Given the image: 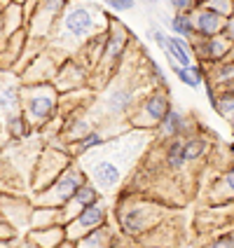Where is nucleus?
I'll return each instance as SVG.
<instances>
[{
	"instance_id": "f257e3e1",
	"label": "nucleus",
	"mask_w": 234,
	"mask_h": 248,
	"mask_svg": "<svg viewBox=\"0 0 234 248\" xmlns=\"http://www.w3.org/2000/svg\"><path fill=\"white\" fill-rule=\"evenodd\" d=\"M21 98H24V112H26L31 124H42L49 122L52 115L59 108V96L52 84H31L21 89Z\"/></svg>"
},
{
	"instance_id": "f03ea898",
	"label": "nucleus",
	"mask_w": 234,
	"mask_h": 248,
	"mask_svg": "<svg viewBox=\"0 0 234 248\" xmlns=\"http://www.w3.org/2000/svg\"><path fill=\"white\" fill-rule=\"evenodd\" d=\"M84 183H87V173H84L82 169H78L75 164H68L61 173H59V178H56L52 185H47V187L40 192L42 206L63 208L70 199L75 197V192L82 187Z\"/></svg>"
},
{
	"instance_id": "7ed1b4c3",
	"label": "nucleus",
	"mask_w": 234,
	"mask_h": 248,
	"mask_svg": "<svg viewBox=\"0 0 234 248\" xmlns=\"http://www.w3.org/2000/svg\"><path fill=\"white\" fill-rule=\"evenodd\" d=\"M94 26H96V16H94L92 7H84V5L70 7L61 19V38L82 42L94 35Z\"/></svg>"
},
{
	"instance_id": "20e7f679",
	"label": "nucleus",
	"mask_w": 234,
	"mask_h": 248,
	"mask_svg": "<svg viewBox=\"0 0 234 248\" xmlns=\"http://www.w3.org/2000/svg\"><path fill=\"white\" fill-rule=\"evenodd\" d=\"M169 110H171L169 94L166 92H152L140 101L138 112L131 117V124L134 126H157Z\"/></svg>"
},
{
	"instance_id": "39448f33",
	"label": "nucleus",
	"mask_w": 234,
	"mask_h": 248,
	"mask_svg": "<svg viewBox=\"0 0 234 248\" xmlns=\"http://www.w3.org/2000/svg\"><path fill=\"white\" fill-rule=\"evenodd\" d=\"M106 225V208L101 206V202L94 204V206L82 208L70 222H66V239L70 241H78L80 236H84L87 232L96 230V227H103Z\"/></svg>"
},
{
	"instance_id": "423d86ee",
	"label": "nucleus",
	"mask_w": 234,
	"mask_h": 248,
	"mask_svg": "<svg viewBox=\"0 0 234 248\" xmlns=\"http://www.w3.org/2000/svg\"><path fill=\"white\" fill-rule=\"evenodd\" d=\"M192 47V54H197L204 63H222L227 56H230V49H232V42L227 40L225 35H216V38H194L190 42Z\"/></svg>"
},
{
	"instance_id": "0eeeda50",
	"label": "nucleus",
	"mask_w": 234,
	"mask_h": 248,
	"mask_svg": "<svg viewBox=\"0 0 234 248\" xmlns=\"http://www.w3.org/2000/svg\"><path fill=\"white\" fill-rule=\"evenodd\" d=\"M87 173H89V178L94 180V185L98 190H115L120 185V180H122L120 166L110 162V159H94L92 166L87 169Z\"/></svg>"
},
{
	"instance_id": "6e6552de",
	"label": "nucleus",
	"mask_w": 234,
	"mask_h": 248,
	"mask_svg": "<svg viewBox=\"0 0 234 248\" xmlns=\"http://www.w3.org/2000/svg\"><path fill=\"white\" fill-rule=\"evenodd\" d=\"M152 208L148 206H131L129 211L120 213V225H122L124 234L136 236L140 232H145L148 227L152 225Z\"/></svg>"
},
{
	"instance_id": "1a4fd4ad",
	"label": "nucleus",
	"mask_w": 234,
	"mask_h": 248,
	"mask_svg": "<svg viewBox=\"0 0 234 248\" xmlns=\"http://www.w3.org/2000/svg\"><path fill=\"white\" fill-rule=\"evenodd\" d=\"M192 16H194V28H197V38H216V35H222L225 16L211 12L208 7L194 10Z\"/></svg>"
},
{
	"instance_id": "9d476101",
	"label": "nucleus",
	"mask_w": 234,
	"mask_h": 248,
	"mask_svg": "<svg viewBox=\"0 0 234 248\" xmlns=\"http://www.w3.org/2000/svg\"><path fill=\"white\" fill-rule=\"evenodd\" d=\"M66 241V225H49L31 232V244L38 248H56Z\"/></svg>"
},
{
	"instance_id": "9b49d317",
	"label": "nucleus",
	"mask_w": 234,
	"mask_h": 248,
	"mask_svg": "<svg viewBox=\"0 0 234 248\" xmlns=\"http://www.w3.org/2000/svg\"><path fill=\"white\" fill-rule=\"evenodd\" d=\"M134 103H136V89L134 87H115L110 94H108V98H106V108H108V112H126L134 108Z\"/></svg>"
},
{
	"instance_id": "f8f14e48",
	"label": "nucleus",
	"mask_w": 234,
	"mask_h": 248,
	"mask_svg": "<svg viewBox=\"0 0 234 248\" xmlns=\"http://www.w3.org/2000/svg\"><path fill=\"white\" fill-rule=\"evenodd\" d=\"M126 45H129V35H126V31H124L120 24H117V28L108 33L106 49H103V56H101V59H106L108 63H117V61L122 59L124 49H126Z\"/></svg>"
},
{
	"instance_id": "ddd939ff",
	"label": "nucleus",
	"mask_w": 234,
	"mask_h": 248,
	"mask_svg": "<svg viewBox=\"0 0 234 248\" xmlns=\"http://www.w3.org/2000/svg\"><path fill=\"white\" fill-rule=\"evenodd\" d=\"M166 59H173L180 66H192V47L190 42L178 38V35H169L166 38V47H164Z\"/></svg>"
},
{
	"instance_id": "4468645a",
	"label": "nucleus",
	"mask_w": 234,
	"mask_h": 248,
	"mask_svg": "<svg viewBox=\"0 0 234 248\" xmlns=\"http://www.w3.org/2000/svg\"><path fill=\"white\" fill-rule=\"evenodd\" d=\"M159 126V134L164 138H178L180 134H185L187 131V120H185V115L180 110H176V108H171V110L164 115V120L157 124Z\"/></svg>"
},
{
	"instance_id": "2eb2a0df",
	"label": "nucleus",
	"mask_w": 234,
	"mask_h": 248,
	"mask_svg": "<svg viewBox=\"0 0 234 248\" xmlns=\"http://www.w3.org/2000/svg\"><path fill=\"white\" fill-rule=\"evenodd\" d=\"M169 28L173 31L171 35H178V38H183V40H187V42H192L197 38L192 12H176L169 19Z\"/></svg>"
},
{
	"instance_id": "dca6fc26",
	"label": "nucleus",
	"mask_w": 234,
	"mask_h": 248,
	"mask_svg": "<svg viewBox=\"0 0 234 248\" xmlns=\"http://www.w3.org/2000/svg\"><path fill=\"white\" fill-rule=\"evenodd\" d=\"M98 187L96 185H92V183H84L82 187L75 192V197L68 202V206H73L75 208V216L82 211V208H87V206H94V204H98Z\"/></svg>"
},
{
	"instance_id": "f3484780",
	"label": "nucleus",
	"mask_w": 234,
	"mask_h": 248,
	"mask_svg": "<svg viewBox=\"0 0 234 248\" xmlns=\"http://www.w3.org/2000/svg\"><path fill=\"white\" fill-rule=\"evenodd\" d=\"M82 84V70L75 63H68L59 70V78H56V89L59 92H68V89H78Z\"/></svg>"
},
{
	"instance_id": "a211bd4d",
	"label": "nucleus",
	"mask_w": 234,
	"mask_h": 248,
	"mask_svg": "<svg viewBox=\"0 0 234 248\" xmlns=\"http://www.w3.org/2000/svg\"><path fill=\"white\" fill-rule=\"evenodd\" d=\"M21 101H24V98H21V89H19V87L7 84V87H2V89H0V110H5L7 115L19 112Z\"/></svg>"
},
{
	"instance_id": "6ab92c4d",
	"label": "nucleus",
	"mask_w": 234,
	"mask_h": 248,
	"mask_svg": "<svg viewBox=\"0 0 234 248\" xmlns=\"http://www.w3.org/2000/svg\"><path fill=\"white\" fill-rule=\"evenodd\" d=\"M108 241H110V236H108V230L103 225V227H96V230L87 232L84 236H80L75 241V248H108Z\"/></svg>"
},
{
	"instance_id": "aec40b11",
	"label": "nucleus",
	"mask_w": 234,
	"mask_h": 248,
	"mask_svg": "<svg viewBox=\"0 0 234 248\" xmlns=\"http://www.w3.org/2000/svg\"><path fill=\"white\" fill-rule=\"evenodd\" d=\"M176 78H178L185 87H190V89H199V87H204V68H202L199 63H192V66H180V70L176 73Z\"/></svg>"
},
{
	"instance_id": "412c9836",
	"label": "nucleus",
	"mask_w": 234,
	"mask_h": 248,
	"mask_svg": "<svg viewBox=\"0 0 234 248\" xmlns=\"http://www.w3.org/2000/svg\"><path fill=\"white\" fill-rule=\"evenodd\" d=\"M28 117L24 115V112H12V115H7V122H5V126H7V134L12 138H24L28 136Z\"/></svg>"
},
{
	"instance_id": "4be33fe9",
	"label": "nucleus",
	"mask_w": 234,
	"mask_h": 248,
	"mask_svg": "<svg viewBox=\"0 0 234 248\" xmlns=\"http://www.w3.org/2000/svg\"><path fill=\"white\" fill-rule=\"evenodd\" d=\"M164 162H166V166L173 169V171H178V169L185 166V155H183V140H180V138H173V140L169 143Z\"/></svg>"
},
{
	"instance_id": "5701e85b",
	"label": "nucleus",
	"mask_w": 234,
	"mask_h": 248,
	"mask_svg": "<svg viewBox=\"0 0 234 248\" xmlns=\"http://www.w3.org/2000/svg\"><path fill=\"white\" fill-rule=\"evenodd\" d=\"M206 140L199 136H190L183 140V155H185V162H194V159H199L204 150H206Z\"/></svg>"
},
{
	"instance_id": "b1692460",
	"label": "nucleus",
	"mask_w": 234,
	"mask_h": 248,
	"mask_svg": "<svg viewBox=\"0 0 234 248\" xmlns=\"http://www.w3.org/2000/svg\"><path fill=\"white\" fill-rule=\"evenodd\" d=\"M103 143H106V136H103V134L89 131V134H84L82 138L75 140V155H87V152L94 150V148H101Z\"/></svg>"
},
{
	"instance_id": "393cba45",
	"label": "nucleus",
	"mask_w": 234,
	"mask_h": 248,
	"mask_svg": "<svg viewBox=\"0 0 234 248\" xmlns=\"http://www.w3.org/2000/svg\"><path fill=\"white\" fill-rule=\"evenodd\" d=\"M206 7L211 12L220 14V16L227 19V16H232V12H234V0H208Z\"/></svg>"
},
{
	"instance_id": "a878e982",
	"label": "nucleus",
	"mask_w": 234,
	"mask_h": 248,
	"mask_svg": "<svg viewBox=\"0 0 234 248\" xmlns=\"http://www.w3.org/2000/svg\"><path fill=\"white\" fill-rule=\"evenodd\" d=\"M103 5L110 12H131L136 7V0H103Z\"/></svg>"
},
{
	"instance_id": "bb28decb",
	"label": "nucleus",
	"mask_w": 234,
	"mask_h": 248,
	"mask_svg": "<svg viewBox=\"0 0 234 248\" xmlns=\"http://www.w3.org/2000/svg\"><path fill=\"white\" fill-rule=\"evenodd\" d=\"M208 248H234V232H225V234L216 236Z\"/></svg>"
},
{
	"instance_id": "cd10ccee",
	"label": "nucleus",
	"mask_w": 234,
	"mask_h": 248,
	"mask_svg": "<svg viewBox=\"0 0 234 248\" xmlns=\"http://www.w3.org/2000/svg\"><path fill=\"white\" fill-rule=\"evenodd\" d=\"M148 35H150V40H155V45H157V47H159V49L164 52V47H166V38H169V35H166L164 31H162L159 26H150V31H148Z\"/></svg>"
},
{
	"instance_id": "c85d7f7f",
	"label": "nucleus",
	"mask_w": 234,
	"mask_h": 248,
	"mask_svg": "<svg viewBox=\"0 0 234 248\" xmlns=\"http://www.w3.org/2000/svg\"><path fill=\"white\" fill-rule=\"evenodd\" d=\"M173 12H194V0H169Z\"/></svg>"
},
{
	"instance_id": "c756f323",
	"label": "nucleus",
	"mask_w": 234,
	"mask_h": 248,
	"mask_svg": "<svg viewBox=\"0 0 234 248\" xmlns=\"http://www.w3.org/2000/svg\"><path fill=\"white\" fill-rule=\"evenodd\" d=\"M150 73H152V78H155V82L159 84V87H166V75L162 73V66H159L157 61L150 63Z\"/></svg>"
},
{
	"instance_id": "7c9ffc66",
	"label": "nucleus",
	"mask_w": 234,
	"mask_h": 248,
	"mask_svg": "<svg viewBox=\"0 0 234 248\" xmlns=\"http://www.w3.org/2000/svg\"><path fill=\"white\" fill-rule=\"evenodd\" d=\"M222 35H225V38H227V40L234 45V14L225 19V28H222Z\"/></svg>"
},
{
	"instance_id": "2f4dec72",
	"label": "nucleus",
	"mask_w": 234,
	"mask_h": 248,
	"mask_svg": "<svg viewBox=\"0 0 234 248\" xmlns=\"http://www.w3.org/2000/svg\"><path fill=\"white\" fill-rule=\"evenodd\" d=\"M222 183H225V187L230 190V194H234V164L225 171V176H222Z\"/></svg>"
},
{
	"instance_id": "473e14b6",
	"label": "nucleus",
	"mask_w": 234,
	"mask_h": 248,
	"mask_svg": "<svg viewBox=\"0 0 234 248\" xmlns=\"http://www.w3.org/2000/svg\"><path fill=\"white\" fill-rule=\"evenodd\" d=\"M208 0H194V10H199V7H206Z\"/></svg>"
},
{
	"instance_id": "72a5a7b5",
	"label": "nucleus",
	"mask_w": 234,
	"mask_h": 248,
	"mask_svg": "<svg viewBox=\"0 0 234 248\" xmlns=\"http://www.w3.org/2000/svg\"><path fill=\"white\" fill-rule=\"evenodd\" d=\"M227 120H230V126H232V131H234V112L230 115V117H227Z\"/></svg>"
},
{
	"instance_id": "f704fd0d",
	"label": "nucleus",
	"mask_w": 234,
	"mask_h": 248,
	"mask_svg": "<svg viewBox=\"0 0 234 248\" xmlns=\"http://www.w3.org/2000/svg\"><path fill=\"white\" fill-rule=\"evenodd\" d=\"M73 2H84V0H73Z\"/></svg>"
},
{
	"instance_id": "c9c22d12",
	"label": "nucleus",
	"mask_w": 234,
	"mask_h": 248,
	"mask_svg": "<svg viewBox=\"0 0 234 248\" xmlns=\"http://www.w3.org/2000/svg\"><path fill=\"white\" fill-rule=\"evenodd\" d=\"M232 14H234V12H232Z\"/></svg>"
}]
</instances>
